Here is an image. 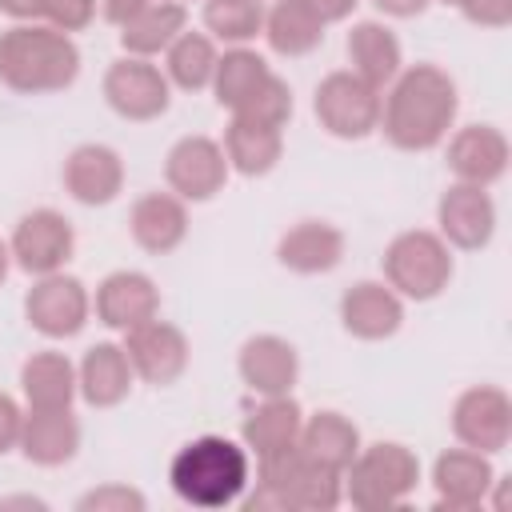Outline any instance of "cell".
<instances>
[{
	"instance_id": "1",
	"label": "cell",
	"mask_w": 512,
	"mask_h": 512,
	"mask_svg": "<svg viewBox=\"0 0 512 512\" xmlns=\"http://www.w3.org/2000/svg\"><path fill=\"white\" fill-rule=\"evenodd\" d=\"M456 112H460L456 80L436 64H412L400 68L396 80L388 84L376 128L400 152H432L448 140Z\"/></svg>"
},
{
	"instance_id": "2",
	"label": "cell",
	"mask_w": 512,
	"mask_h": 512,
	"mask_svg": "<svg viewBox=\"0 0 512 512\" xmlns=\"http://www.w3.org/2000/svg\"><path fill=\"white\" fill-rule=\"evenodd\" d=\"M80 76V48L52 24H12L0 32V84L20 96L64 92Z\"/></svg>"
},
{
	"instance_id": "3",
	"label": "cell",
	"mask_w": 512,
	"mask_h": 512,
	"mask_svg": "<svg viewBox=\"0 0 512 512\" xmlns=\"http://www.w3.org/2000/svg\"><path fill=\"white\" fill-rule=\"evenodd\" d=\"M172 492L192 508H228L248 488V448L228 436H196L168 464Z\"/></svg>"
},
{
	"instance_id": "4",
	"label": "cell",
	"mask_w": 512,
	"mask_h": 512,
	"mask_svg": "<svg viewBox=\"0 0 512 512\" xmlns=\"http://www.w3.org/2000/svg\"><path fill=\"white\" fill-rule=\"evenodd\" d=\"M420 484V460L412 448L396 440L360 444L352 464L344 468V500L360 512H380L404 504Z\"/></svg>"
},
{
	"instance_id": "5",
	"label": "cell",
	"mask_w": 512,
	"mask_h": 512,
	"mask_svg": "<svg viewBox=\"0 0 512 512\" xmlns=\"http://www.w3.org/2000/svg\"><path fill=\"white\" fill-rule=\"evenodd\" d=\"M452 272V248L440 240V232L408 228L384 248V284L404 300H436L452 284Z\"/></svg>"
},
{
	"instance_id": "6",
	"label": "cell",
	"mask_w": 512,
	"mask_h": 512,
	"mask_svg": "<svg viewBox=\"0 0 512 512\" xmlns=\"http://www.w3.org/2000/svg\"><path fill=\"white\" fill-rule=\"evenodd\" d=\"M260 464V484H268L288 512H332L344 500V472L304 456L296 444Z\"/></svg>"
},
{
	"instance_id": "7",
	"label": "cell",
	"mask_w": 512,
	"mask_h": 512,
	"mask_svg": "<svg viewBox=\"0 0 512 512\" xmlns=\"http://www.w3.org/2000/svg\"><path fill=\"white\" fill-rule=\"evenodd\" d=\"M380 88L360 80L352 68H336L316 84L312 112L320 128L336 140H364L380 124Z\"/></svg>"
},
{
	"instance_id": "8",
	"label": "cell",
	"mask_w": 512,
	"mask_h": 512,
	"mask_svg": "<svg viewBox=\"0 0 512 512\" xmlns=\"http://www.w3.org/2000/svg\"><path fill=\"white\" fill-rule=\"evenodd\" d=\"M100 88H104L108 108L120 120H132V124H148V120L164 116L168 104H172L168 76L156 64H148L144 56H120V60H112Z\"/></svg>"
},
{
	"instance_id": "9",
	"label": "cell",
	"mask_w": 512,
	"mask_h": 512,
	"mask_svg": "<svg viewBox=\"0 0 512 512\" xmlns=\"http://www.w3.org/2000/svg\"><path fill=\"white\" fill-rule=\"evenodd\" d=\"M228 172V156L212 136H180L164 156L168 192H176L184 204H204L216 192H224Z\"/></svg>"
},
{
	"instance_id": "10",
	"label": "cell",
	"mask_w": 512,
	"mask_h": 512,
	"mask_svg": "<svg viewBox=\"0 0 512 512\" xmlns=\"http://www.w3.org/2000/svg\"><path fill=\"white\" fill-rule=\"evenodd\" d=\"M452 436L484 456H496L512 440V400L496 384L464 388L452 404Z\"/></svg>"
},
{
	"instance_id": "11",
	"label": "cell",
	"mask_w": 512,
	"mask_h": 512,
	"mask_svg": "<svg viewBox=\"0 0 512 512\" xmlns=\"http://www.w3.org/2000/svg\"><path fill=\"white\" fill-rule=\"evenodd\" d=\"M8 248H12V260L28 276H52V272H64V264L72 260L76 232H72V220L64 212L36 208V212L16 220Z\"/></svg>"
},
{
	"instance_id": "12",
	"label": "cell",
	"mask_w": 512,
	"mask_h": 512,
	"mask_svg": "<svg viewBox=\"0 0 512 512\" xmlns=\"http://www.w3.org/2000/svg\"><path fill=\"white\" fill-rule=\"evenodd\" d=\"M92 312V296L76 276L52 272V276H36V284L24 296V316L28 324L48 336V340H68L88 324Z\"/></svg>"
},
{
	"instance_id": "13",
	"label": "cell",
	"mask_w": 512,
	"mask_h": 512,
	"mask_svg": "<svg viewBox=\"0 0 512 512\" xmlns=\"http://www.w3.org/2000/svg\"><path fill=\"white\" fill-rule=\"evenodd\" d=\"M124 352H128L132 372H136L144 384H152V388L176 384V380L188 372V356H192L184 332H180L176 324L160 320V316H152V320L128 328V332H124Z\"/></svg>"
},
{
	"instance_id": "14",
	"label": "cell",
	"mask_w": 512,
	"mask_h": 512,
	"mask_svg": "<svg viewBox=\"0 0 512 512\" xmlns=\"http://www.w3.org/2000/svg\"><path fill=\"white\" fill-rule=\"evenodd\" d=\"M436 224H440V240L448 248L480 252L496 236V204H492L488 188L456 180L452 188H444V196L436 204Z\"/></svg>"
},
{
	"instance_id": "15",
	"label": "cell",
	"mask_w": 512,
	"mask_h": 512,
	"mask_svg": "<svg viewBox=\"0 0 512 512\" xmlns=\"http://www.w3.org/2000/svg\"><path fill=\"white\" fill-rule=\"evenodd\" d=\"M60 180H64V192L76 204L104 208L124 192V160L108 144H80V148L68 152V160L60 168Z\"/></svg>"
},
{
	"instance_id": "16",
	"label": "cell",
	"mask_w": 512,
	"mask_h": 512,
	"mask_svg": "<svg viewBox=\"0 0 512 512\" xmlns=\"http://www.w3.org/2000/svg\"><path fill=\"white\" fill-rule=\"evenodd\" d=\"M236 372L256 396H288L300 380V352L292 340L260 332L240 344Z\"/></svg>"
},
{
	"instance_id": "17",
	"label": "cell",
	"mask_w": 512,
	"mask_h": 512,
	"mask_svg": "<svg viewBox=\"0 0 512 512\" xmlns=\"http://www.w3.org/2000/svg\"><path fill=\"white\" fill-rule=\"evenodd\" d=\"M96 320L116 328V332H128L152 316H160V288L152 284V276L136 272V268H120V272H108L100 284H96Z\"/></svg>"
},
{
	"instance_id": "18",
	"label": "cell",
	"mask_w": 512,
	"mask_h": 512,
	"mask_svg": "<svg viewBox=\"0 0 512 512\" xmlns=\"http://www.w3.org/2000/svg\"><path fill=\"white\" fill-rule=\"evenodd\" d=\"M508 136L496 124H468L448 140V172L460 184L492 188L508 172Z\"/></svg>"
},
{
	"instance_id": "19",
	"label": "cell",
	"mask_w": 512,
	"mask_h": 512,
	"mask_svg": "<svg viewBox=\"0 0 512 512\" xmlns=\"http://www.w3.org/2000/svg\"><path fill=\"white\" fill-rule=\"evenodd\" d=\"M340 324L356 340H388L404 324V296H396L384 280H360L340 296Z\"/></svg>"
},
{
	"instance_id": "20",
	"label": "cell",
	"mask_w": 512,
	"mask_h": 512,
	"mask_svg": "<svg viewBox=\"0 0 512 512\" xmlns=\"http://www.w3.org/2000/svg\"><path fill=\"white\" fill-rule=\"evenodd\" d=\"M496 484V468L484 452L472 448H448L432 464V488L440 508H480Z\"/></svg>"
},
{
	"instance_id": "21",
	"label": "cell",
	"mask_w": 512,
	"mask_h": 512,
	"mask_svg": "<svg viewBox=\"0 0 512 512\" xmlns=\"http://www.w3.org/2000/svg\"><path fill=\"white\" fill-rule=\"evenodd\" d=\"M16 448L36 468H60L80 452V420L72 408H28Z\"/></svg>"
},
{
	"instance_id": "22",
	"label": "cell",
	"mask_w": 512,
	"mask_h": 512,
	"mask_svg": "<svg viewBox=\"0 0 512 512\" xmlns=\"http://www.w3.org/2000/svg\"><path fill=\"white\" fill-rule=\"evenodd\" d=\"M128 232L144 252L168 256L188 236V208L176 192H144L128 212Z\"/></svg>"
},
{
	"instance_id": "23",
	"label": "cell",
	"mask_w": 512,
	"mask_h": 512,
	"mask_svg": "<svg viewBox=\"0 0 512 512\" xmlns=\"http://www.w3.org/2000/svg\"><path fill=\"white\" fill-rule=\"evenodd\" d=\"M276 260L296 276H324L344 260V232L328 220H300L280 236Z\"/></svg>"
},
{
	"instance_id": "24",
	"label": "cell",
	"mask_w": 512,
	"mask_h": 512,
	"mask_svg": "<svg viewBox=\"0 0 512 512\" xmlns=\"http://www.w3.org/2000/svg\"><path fill=\"white\" fill-rule=\"evenodd\" d=\"M132 380L136 372L128 364L124 344H92L76 364V396H84V404L92 408H116L120 400H128Z\"/></svg>"
},
{
	"instance_id": "25",
	"label": "cell",
	"mask_w": 512,
	"mask_h": 512,
	"mask_svg": "<svg viewBox=\"0 0 512 512\" xmlns=\"http://www.w3.org/2000/svg\"><path fill=\"white\" fill-rule=\"evenodd\" d=\"M300 424H304V412L300 404L288 396H264L240 424V440L244 448L256 456V460H268L276 452H288L296 440H300Z\"/></svg>"
},
{
	"instance_id": "26",
	"label": "cell",
	"mask_w": 512,
	"mask_h": 512,
	"mask_svg": "<svg viewBox=\"0 0 512 512\" xmlns=\"http://www.w3.org/2000/svg\"><path fill=\"white\" fill-rule=\"evenodd\" d=\"M224 156L228 168L240 176H268L280 156H284V128L248 120V116H232V124L224 128Z\"/></svg>"
},
{
	"instance_id": "27",
	"label": "cell",
	"mask_w": 512,
	"mask_h": 512,
	"mask_svg": "<svg viewBox=\"0 0 512 512\" xmlns=\"http://www.w3.org/2000/svg\"><path fill=\"white\" fill-rule=\"evenodd\" d=\"M344 48H348L352 72H356L360 80H368L372 88L392 84L396 72H400V64H404V52H400L396 32H392L388 24H380V20H360V24H352Z\"/></svg>"
},
{
	"instance_id": "28",
	"label": "cell",
	"mask_w": 512,
	"mask_h": 512,
	"mask_svg": "<svg viewBox=\"0 0 512 512\" xmlns=\"http://www.w3.org/2000/svg\"><path fill=\"white\" fill-rule=\"evenodd\" d=\"M268 76H272L268 60L260 52H252V48L240 44V48H228L216 60V72H212V84L208 88L216 92V104L236 116V112H244L252 104V96L268 84Z\"/></svg>"
},
{
	"instance_id": "29",
	"label": "cell",
	"mask_w": 512,
	"mask_h": 512,
	"mask_svg": "<svg viewBox=\"0 0 512 512\" xmlns=\"http://www.w3.org/2000/svg\"><path fill=\"white\" fill-rule=\"evenodd\" d=\"M20 392L28 408H72L76 364L64 352H32L20 364Z\"/></svg>"
},
{
	"instance_id": "30",
	"label": "cell",
	"mask_w": 512,
	"mask_h": 512,
	"mask_svg": "<svg viewBox=\"0 0 512 512\" xmlns=\"http://www.w3.org/2000/svg\"><path fill=\"white\" fill-rule=\"evenodd\" d=\"M296 448H300L304 456H312V460H320V464L344 472V468L352 464V456L360 452V428H356L344 412L324 408V412H316V416H308V420L300 424Z\"/></svg>"
},
{
	"instance_id": "31",
	"label": "cell",
	"mask_w": 512,
	"mask_h": 512,
	"mask_svg": "<svg viewBox=\"0 0 512 512\" xmlns=\"http://www.w3.org/2000/svg\"><path fill=\"white\" fill-rule=\"evenodd\" d=\"M184 28H188V12L180 0H148V8L120 28V44L128 56L148 60V56L164 52Z\"/></svg>"
},
{
	"instance_id": "32",
	"label": "cell",
	"mask_w": 512,
	"mask_h": 512,
	"mask_svg": "<svg viewBox=\"0 0 512 512\" xmlns=\"http://www.w3.org/2000/svg\"><path fill=\"white\" fill-rule=\"evenodd\" d=\"M260 36L276 56H308L324 44V24L300 0H276V8L264 12Z\"/></svg>"
},
{
	"instance_id": "33",
	"label": "cell",
	"mask_w": 512,
	"mask_h": 512,
	"mask_svg": "<svg viewBox=\"0 0 512 512\" xmlns=\"http://www.w3.org/2000/svg\"><path fill=\"white\" fill-rule=\"evenodd\" d=\"M216 60H220V52H216L212 36L184 28V32L164 48V76H168V84H176V88H184V92H200V88L212 84Z\"/></svg>"
},
{
	"instance_id": "34",
	"label": "cell",
	"mask_w": 512,
	"mask_h": 512,
	"mask_svg": "<svg viewBox=\"0 0 512 512\" xmlns=\"http://www.w3.org/2000/svg\"><path fill=\"white\" fill-rule=\"evenodd\" d=\"M204 28L216 40L240 48V44H248V40L260 36V28H264V4L260 0H204Z\"/></svg>"
},
{
	"instance_id": "35",
	"label": "cell",
	"mask_w": 512,
	"mask_h": 512,
	"mask_svg": "<svg viewBox=\"0 0 512 512\" xmlns=\"http://www.w3.org/2000/svg\"><path fill=\"white\" fill-rule=\"evenodd\" d=\"M236 116H248V120H260V124H272V128H284L292 120V88L272 72L268 84L252 96V104Z\"/></svg>"
},
{
	"instance_id": "36",
	"label": "cell",
	"mask_w": 512,
	"mask_h": 512,
	"mask_svg": "<svg viewBox=\"0 0 512 512\" xmlns=\"http://www.w3.org/2000/svg\"><path fill=\"white\" fill-rule=\"evenodd\" d=\"M148 500L132 484H100L76 500V512H144Z\"/></svg>"
},
{
	"instance_id": "37",
	"label": "cell",
	"mask_w": 512,
	"mask_h": 512,
	"mask_svg": "<svg viewBox=\"0 0 512 512\" xmlns=\"http://www.w3.org/2000/svg\"><path fill=\"white\" fill-rule=\"evenodd\" d=\"M92 16H96V0H48L44 4V24L60 32H80L92 24Z\"/></svg>"
},
{
	"instance_id": "38",
	"label": "cell",
	"mask_w": 512,
	"mask_h": 512,
	"mask_svg": "<svg viewBox=\"0 0 512 512\" xmlns=\"http://www.w3.org/2000/svg\"><path fill=\"white\" fill-rule=\"evenodd\" d=\"M460 12L476 28H508L512 24V0H460Z\"/></svg>"
},
{
	"instance_id": "39",
	"label": "cell",
	"mask_w": 512,
	"mask_h": 512,
	"mask_svg": "<svg viewBox=\"0 0 512 512\" xmlns=\"http://www.w3.org/2000/svg\"><path fill=\"white\" fill-rule=\"evenodd\" d=\"M20 428H24V412H20V404H16L8 392H0V456L12 452V448L20 444Z\"/></svg>"
},
{
	"instance_id": "40",
	"label": "cell",
	"mask_w": 512,
	"mask_h": 512,
	"mask_svg": "<svg viewBox=\"0 0 512 512\" xmlns=\"http://www.w3.org/2000/svg\"><path fill=\"white\" fill-rule=\"evenodd\" d=\"M300 4H304V8H308V12L328 28V24H336V20H348V16H352V8H356L360 0H300Z\"/></svg>"
},
{
	"instance_id": "41",
	"label": "cell",
	"mask_w": 512,
	"mask_h": 512,
	"mask_svg": "<svg viewBox=\"0 0 512 512\" xmlns=\"http://www.w3.org/2000/svg\"><path fill=\"white\" fill-rule=\"evenodd\" d=\"M148 8V0H100V12H104V20L108 24H116V28H124L132 16H140Z\"/></svg>"
},
{
	"instance_id": "42",
	"label": "cell",
	"mask_w": 512,
	"mask_h": 512,
	"mask_svg": "<svg viewBox=\"0 0 512 512\" xmlns=\"http://www.w3.org/2000/svg\"><path fill=\"white\" fill-rule=\"evenodd\" d=\"M44 4L48 0H0V12L12 16L16 24H32V20H44Z\"/></svg>"
},
{
	"instance_id": "43",
	"label": "cell",
	"mask_w": 512,
	"mask_h": 512,
	"mask_svg": "<svg viewBox=\"0 0 512 512\" xmlns=\"http://www.w3.org/2000/svg\"><path fill=\"white\" fill-rule=\"evenodd\" d=\"M384 16H396V20H412V16H420L432 0H372Z\"/></svg>"
},
{
	"instance_id": "44",
	"label": "cell",
	"mask_w": 512,
	"mask_h": 512,
	"mask_svg": "<svg viewBox=\"0 0 512 512\" xmlns=\"http://www.w3.org/2000/svg\"><path fill=\"white\" fill-rule=\"evenodd\" d=\"M12 504H20V508H48V504L36 500V496H4V500H0V508H12Z\"/></svg>"
},
{
	"instance_id": "45",
	"label": "cell",
	"mask_w": 512,
	"mask_h": 512,
	"mask_svg": "<svg viewBox=\"0 0 512 512\" xmlns=\"http://www.w3.org/2000/svg\"><path fill=\"white\" fill-rule=\"evenodd\" d=\"M8 268H12V248H8V240H0V284H4Z\"/></svg>"
},
{
	"instance_id": "46",
	"label": "cell",
	"mask_w": 512,
	"mask_h": 512,
	"mask_svg": "<svg viewBox=\"0 0 512 512\" xmlns=\"http://www.w3.org/2000/svg\"><path fill=\"white\" fill-rule=\"evenodd\" d=\"M444 4H452V8H460V0H444Z\"/></svg>"
}]
</instances>
